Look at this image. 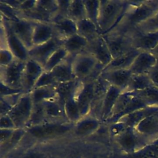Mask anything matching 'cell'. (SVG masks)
I'll use <instances>...</instances> for the list:
<instances>
[{"label": "cell", "instance_id": "8fae6325", "mask_svg": "<svg viewBox=\"0 0 158 158\" xmlns=\"http://www.w3.org/2000/svg\"><path fill=\"white\" fill-rule=\"evenodd\" d=\"M4 19L7 20L12 30L22 41L26 48L28 50L31 49L33 46L32 36L35 22L20 17L15 20H9L6 18Z\"/></svg>", "mask_w": 158, "mask_h": 158}, {"label": "cell", "instance_id": "f6af8a7d", "mask_svg": "<svg viewBox=\"0 0 158 158\" xmlns=\"http://www.w3.org/2000/svg\"><path fill=\"white\" fill-rule=\"evenodd\" d=\"M26 133L27 131L25 128H16L14 130L11 138L6 146H7L8 148H9V146L11 147L15 146L22 139Z\"/></svg>", "mask_w": 158, "mask_h": 158}, {"label": "cell", "instance_id": "5bb4252c", "mask_svg": "<svg viewBox=\"0 0 158 158\" xmlns=\"http://www.w3.org/2000/svg\"><path fill=\"white\" fill-rule=\"evenodd\" d=\"M85 51L91 54L98 63L104 67V69L113 60L108 46L102 35H100L90 41Z\"/></svg>", "mask_w": 158, "mask_h": 158}, {"label": "cell", "instance_id": "9a60e30c", "mask_svg": "<svg viewBox=\"0 0 158 158\" xmlns=\"http://www.w3.org/2000/svg\"><path fill=\"white\" fill-rule=\"evenodd\" d=\"M158 64L157 57L149 51H140L129 68L133 75L149 73Z\"/></svg>", "mask_w": 158, "mask_h": 158}, {"label": "cell", "instance_id": "f1b7e54d", "mask_svg": "<svg viewBox=\"0 0 158 158\" xmlns=\"http://www.w3.org/2000/svg\"><path fill=\"white\" fill-rule=\"evenodd\" d=\"M77 33L86 38L89 42L100 35L98 27L88 18H83L77 22Z\"/></svg>", "mask_w": 158, "mask_h": 158}, {"label": "cell", "instance_id": "484cf974", "mask_svg": "<svg viewBox=\"0 0 158 158\" xmlns=\"http://www.w3.org/2000/svg\"><path fill=\"white\" fill-rule=\"evenodd\" d=\"M43 106L47 121H68L64 106L56 98L44 101Z\"/></svg>", "mask_w": 158, "mask_h": 158}, {"label": "cell", "instance_id": "816d5d0a", "mask_svg": "<svg viewBox=\"0 0 158 158\" xmlns=\"http://www.w3.org/2000/svg\"><path fill=\"white\" fill-rule=\"evenodd\" d=\"M17 158H48V156L41 152L31 151L23 154Z\"/></svg>", "mask_w": 158, "mask_h": 158}, {"label": "cell", "instance_id": "9c48e42d", "mask_svg": "<svg viewBox=\"0 0 158 158\" xmlns=\"http://www.w3.org/2000/svg\"><path fill=\"white\" fill-rule=\"evenodd\" d=\"M2 17L4 18L3 17ZM1 25L4 27L5 30L6 48H8L11 51L16 59L22 61H27L29 59L28 49L14 33L4 18V20H1Z\"/></svg>", "mask_w": 158, "mask_h": 158}, {"label": "cell", "instance_id": "11a10c76", "mask_svg": "<svg viewBox=\"0 0 158 158\" xmlns=\"http://www.w3.org/2000/svg\"><path fill=\"white\" fill-rule=\"evenodd\" d=\"M73 158H78V157H73Z\"/></svg>", "mask_w": 158, "mask_h": 158}, {"label": "cell", "instance_id": "e0dca14e", "mask_svg": "<svg viewBox=\"0 0 158 158\" xmlns=\"http://www.w3.org/2000/svg\"><path fill=\"white\" fill-rule=\"evenodd\" d=\"M133 46L140 51H152L158 45V30L140 33L134 31L132 33Z\"/></svg>", "mask_w": 158, "mask_h": 158}, {"label": "cell", "instance_id": "277c9868", "mask_svg": "<svg viewBox=\"0 0 158 158\" xmlns=\"http://www.w3.org/2000/svg\"><path fill=\"white\" fill-rule=\"evenodd\" d=\"M102 36L113 59L135 49L133 46L131 33L116 30Z\"/></svg>", "mask_w": 158, "mask_h": 158}, {"label": "cell", "instance_id": "f907efd6", "mask_svg": "<svg viewBox=\"0 0 158 158\" xmlns=\"http://www.w3.org/2000/svg\"><path fill=\"white\" fill-rule=\"evenodd\" d=\"M36 1L35 0L23 1L19 7V11L20 12H25L34 9L36 4Z\"/></svg>", "mask_w": 158, "mask_h": 158}, {"label": "cell", "instance_id": "1f68e13d", "mask_svg": "<svg viewBox=\"0 0 158 158\" xmlns=\"http://www.w3.org/2000/svg\"><path fill=\"white\" fill-rule=\"evenodd\" d=\"M154 86L151 79L148 73L132 75L129 84L124 92L139 91Z\"/></svg>", "mask_w": 158, "mask_h": 158}, {"label": "cell", "instance_id": "7dc6e473", "mask_svg": "<svg viewBox=\"0 0 158 158\" xmlns=\"http://www.w3.org/2000/svg\"><path fill=\"white\" fill-rule=\"evenodd\" d=\"M15 129H0V143L1 147L6 146L11 138Z\"/></svg>", "mask_w": 158, "mask_h": 158}, {"label": "cell", "instance_id": "3957f363", "mask_svg": "<svg viewBox=\"0 0 158 158\" xmlns=\"http://www.w3.org/2000/svg\"><path fill=\"white\" fill-rule=\"evenodd\" d=\"M74 124L68 121H46L44 123L25 128L33 137L39 139L54 138L73 130Z\"/></svg>", "mask_w": 158, "mask_h": 158}, {"label": "cell", "instance_id": "4dcf8cb0", "mask_svg": "<svg viewBox=\"0 0 158 158\" xmlns=\"http://www.w3.org/2000/svg\"><path fill=\"white\" fill-rule=\"evenodd\" d=\"M80 84L81 82L78 80L57 84L55 86L56 99L64 106L65 101L76 93Z\"/></svg>", "mask_w": 158, "mask_h": 158}, {"label": "cell", "instance_id": "bcb514c9", "mask_svg": "<svg viewBox=\"0 0 158 158\" xmlns=\"http://www.w3.org/2000/svg\"><path fill=\"white\" fill-rule=\"evenodd\" d=\"M17 127L10 116L7 114L0 116V129H16Z\"/></svg>", "mask_w": 158, "mask_h": 158}, {"label": "cell", "instance_id": "8992f818", "mask_svg": "<svg viewBox=\"0 0 158 158\" xmlns=\"http://www.w3.org/2000/svg\"><path fill=\"white\" fill-rule=\"evenodd\" d=\"M33 107V102L30 93H23L8 114L17 128H25Z\"/></svg>", "mask_w": 158, "mask_h": 158}, {"label": "cell", "instance_id": "681fc988", "mask_svg": "<svg viewBox=\"0 0 158 158\" xmlns=\"http://www.w3.org/2000/svg\"><path fill=\"white\" fill-rule=\"evenodd\" d=\"M58 4V13L57 15L60 16L67 17L68 10L70 4V1L65 0H59L57 1Z\"/></svg>", "mask_w": 158, "mask_h": 158}, {"label": "cell", "instance_id": "d4e9b609", "mask_svg": "<svg viewBox=\"0 0 158 158\" xmlns=\"http://www.w3.org/2000/svg\"><path fill=\"white\" fill-rule=\"evenodd\" d=\"M89 43V42L86 38L76 33L64 40L62 46L67 51L69 56L74 57L85 51Z\"/></svg>", "mask_w": 158, "mask_h": 158}, {"label": "cell", "instance_id": "7402d4cb", "mask_svg": "<svg viewBox=\"0 0 158 158\" xmlns=\"http://www.w3.org/2000/svg\"><path fill=\"white\" fill-rule=\"evenodd\" d=\"M55 36L56 32L51 23L35 22L32 36L33 46L46 43Z\"/></svg>", "mask_w": 158, "mask_h": 158}, {"label": "cell", "instance_id": "b9f144b4", "mask_svg": "<svg viewBox=\"0 0 158 158\" xmlns=\"http://www.w3.org/2000/svg\"><path fill=\"white\" fill-rule=\"evenodd\" d=\"M16 59L11 51L6 48H1L0 50V64L2 67H6L10 64Z\"/></svg>", "mask_w": 158, "mask_h": 158}, {"label": "cell", "instance_id": "4fadbf2b", "mask_svg": "<svg viewBox=\"0 0 158 158\" xmlns=\"http://www.w3.org/2000/svg\"><path fill=\"white\" fill-rule=\"evenodd\" d=\"M43 71V67L34 60L28 59L26 61L22 83L24 93H29L33 89Z\"/></svg>", "mask_w": 158, "mask_h": 158}, {"label": "cell", "instance_id": "2e32d148", "mask_svg": "<svg viewBox=\"0 0 158 158\" xmlns=\"http://www.w3.org/2000/svg\"><path fill=\"white\" fill-rule=\"evenodd\" d=\"M132 75L130 69H123L103 71L101 76L110 85L118 88L124 92L128 87Z\"/></svg>", "mask_w": 158, "mask_h": 158}, {"label": "cell", "instance_id": "8d00e7d4", "mask_svg": "<svg viewBox=\"0 0 158 158\" xmlns=\"http://www.w3.org/2000/svg\"><path fill=\"white\" fill-rule=\"evenodd\" d=\"M69 56L67 51L62 46L56 49L48 59L44 66V70L51 72L55 67Z\"/></svg>", "mask_w": 158, "mask_h": 158}, {"label": "cell", "instance_id": "d590c367", "mask_svg": "<svg viewBox=\"0 0 158 158\" xmlns=\"http://www.w3.org/2000/svg\"><path fill=\"white\" fill-rule=\"evenodd\" d=\"M46 121L43 102L33 104L32 112L25 128L42 124Z\"/></svg>", "mask_w": 158, "mask_h": 158}, {"label": "cell", "instance_id": "ac0fdd59", "mask_svg": "<svg viewBox=\"0 0 158 158\" xmlns=\"http://www.w3.org/2000/svg\"><path fill=\"white\" fill-rule=\"evenodd\" d=\"M51 23L54 27L56 36L63 40L77 33L76 22L69 17L57 14Z\"/></svg>", "mask_w": 158, "mask_h": 158}, {"label": "cell", "instance_id": "836d02e7", "mask_svg": "<svg viewBox=\"0 0 158 158\" xmlns=\"http://www.w3.org/2000/svg\"><path fill=\"white\" fill-rule=\"evenodd\" d=\"M55 86H45L33 89L30 93L33 104L43 103L44 101L56 98Z\"/></svg>", "mask_w": 158, "mask_h": 158}, {"label": "cell", "instance_id": "d6986e66", "mask_svg": "<svg viewBox=\"0 0 158 158\" xmlns=\"http://www.w3.org/2000/svg\"><path fill=\"white\" fill-rule=\"evenodd\" d=\"M122 92L118 88L109 86L101 104L99 119L102 123H105L110 117L114 105Z\"/></svg>", "mask_w": 158, "mask_h": 158}, {"label": "cell", "instance_id": "ba28073f", "mask_svg": "<svg viewBox=\"0 0 158 158\" xmlns=\"http://www.w3.org/2000/svg\"><path fill=\"white\" fill-rule=\"evenodd\" d=\"M25 62L26 61L15 59L7 66H1L0 82L13 88L22 89V83Z\"/></svg>", "mask_w": 158, "mask_h": 158}, {"label": "cell", "instance_id": "cb8c5ba5", "mask_svg": "<svg viewBox=\"0 0 158 158\" xmlns=\"http://www.w3.org/2000/svg\"><path fill=\"white\" fill-rule=\"evenodd\" d=\"M72 60L73 57L69 56L51 71L57 84L77 80L73 73Z\"/></svg>", "mask_w": 158, "mask_h": 158}, {"label": "cell", "instance_id": "7a4b0ae2", "mask_svg": "<svg viewBox=\"0 0 158 158\" xmlns=\"http://www.w3.org/2000/svg\"><path fill=\"white\" fill-rule=\"evenodd\" d=\"M128 1H100L98 27L101 35L114 30L123 17L128 7Z\"/></svg>", "mask_w": 158, "mask_h": 158}, {"label": "cell", "instance_id": "7bdbcfd3", "mask_svg": "<svg viewBox=\"0 0 158 158\" xmlns=\"http://www.w3.org/2000/svg\"><path fill=\"white\" fill-rule=\"evenodd\" d=\"M127 128V125L121 121L113 123L109 125V133L113 138H116L120 135Z\"/></svg>", "mask_w": 158, "mask_h": 158}, {"label": "cell", "instance_id": "ffe728a7", "mask_svg": "<svg viewBox=\"0 0 158 158\" xmlns=\"http://www.w3.org/2000/svg\"><path fill=\"white\" fill-rule=\"evenodd\" d=\"M101 123V121L98 117L88 115L75 123L73 130L78 136H88L94 133L99 128Z\"/></svg>", "mask_w": 158, "mask_h": 158}, {"label": "cell", "instance_id": "60d3db41", "mask_svg": "<svg viewBox=\"0 0 158 158\" xmlns=\"http://www.w3.org/2000/svg\"><path fill=\"white\" fill-rule=\"evenodd\" d=\"M57 84V83L52 75L51 72L44 70L38 79L33 89L41 87L55 86Z\"/></svg>", "mask_w": 158, "mask_h": 158}, {"label": "cell", "instance_id": "6da1fadb", "mask_svg": "<svg viewBox=\"0 0 158 158\" xmlns=\"http://www.w3.org/2000/svg\"><path fill=\"white\" fill-rule=\"evenodd\" d=\"M128 2L126 12L115 29L131 33V30L133 32L136 27L151 18L158 10V0Z\"/></svg>", "mask_w": 158, "mask_h": 158}, {"label": "cell", "instance_id": "4316f807", "mask_svg": "<svg viewBox=\"0 0 158 158\" xmlns=\"http://www.w3.org/2000/svg\"><path fill=\"white\" fill-rule=\"evenodd\" d=\"M158 112V107L148 106L128 114L118 121L123 122L127 127L135 128L136 125L144 118Z\"/></svg>", "mask_w": 158, "mask_h": 158}, {"label": "cell", "instance_id": "30bf717a", "mask_svg": "<svg viewBox=\"0 0 158 158\" xmlns=\"http://www.w3.org/2000/svg\"><path fill=\"white\" fill-rule=\"evenodd\" d=\"M63 40L57 36L40 45L33 46L28 50L29 59L39 63L43 67L52 53L62 46Z\"/></svg>", "mask_w": 158, "mask_h": 158}, {"label": "cell", "instance_id": "f35d334b", "mask_svg": "<svg viewBox=\"0 0 158 158\" xmlns=\"http://www.w3.org/2000/svg\"><path fill=\"white\" fill-rule=\"evenodd\" d=\"M86 17L98 26V21L100 9V1L85 0L83 1Z\"/></svg>", "mask_w": 158, "mask_h": 158}, {"label": "cell", "instance_id": "f546056e", "mask_svg": "<svg viewBox=\"0 0 158 158\" xmlns=\"http://www.w3.org/2000/svg\"><path fill=\"white\" fill-rule=\"evenodd\" d=\"M139 52L140 51L133 49L130 51L114 59L106 67H104L102 72L114 69H129L134 59Z\"/></svg>", "mask_w": 158, "mask_h": 158}, {"label": "cell", "instance_id": "c3c4849f", "mask_svg": "<svg viewBox=\"0 0 158 158\" xmlns=\"http://www.w3.org/2000/svg\"><path fill=\"white\" fill-rule=\"evenodd\" d=\"M13 106H14L7 99L0 97V116L8 114Z\"/></svg>", "mask_w": 158, "mask_h": 158}, {"label": "cell", "instance_id": "e575fe53", "mask_svg": "<svg viewBox=\"0 0 158 158\" xmlns=\"http://www.w3.org/2000/svg\"><path fill=\"white\" fill-rule=\"evenodd\" d=\"M130 93L142 99L148 106L158 107V88L154 86L142 91Z\"/></svg>", "mask_w": 158, "mask_h": 158}, {"label": "cell", "instance_id": "d6a6232c", "mask_svg": "<svg viewBox=\"0 0 158 158\" xmlns=\"http://www.w3.org/2000/svg\"><path fill=\"white\" fill-rule=\"evenodd\" d=\"M75 94V93L70 96L65 101L64 105L65 115L67 120L73 124L76 123L82 118Z\"/></svg>", "mask_w": 158, "mask_h": 158}, {"label": "cell", "instance_id": "603a6c76", "mask_svg": "<svg viewBox=\"0 0 158 158\" xmlns=\"http://www.w3.org/2000/svg\"><path fill=\"white\" fill-rule=\"evenodd\" d=\"M135 128L140 135L151 141L157 138L158 137V112L144 118L136 125Z\"/></svg>", "mask_w": 158, "mask_h": 158}, {"label": "cell", "instance_id": "7c38bea8", "mask_svg": "<svg viewBox=\"0 0 158 158\" xmlns=\"http://www.w3.org/2000/svg\"><path fill=\"white\" fill-rule=\"evenodd\" d=\"M94 81L81 83L75 93V98L82 117L91 113L93 101Z\"/></svg>", "mask_w": 158, "mask_h": 158}, {"label": "cell", "instance_id": "ee69618b", "mask_svg": "<svg viewBox=\"0 0 158 158\" xmlns=\"http://www.w3.org/2000/svg\"><path fill=\"white\" fill-rule=\"evenodd\" d=\"M0 97H7L14 94L24 93L22 89H15L0 82Z\"/></svg>", "mask_w": 158, "mask_h": 158}, {"label": "cell", "instance_id": "52a82bcc", "mask_svg": "<svg viewBox=\"0 0 158 158\" xmlns=\"http://www.w3.org/2000/svg\"><path fill=\"white\" fill-rule=\"evenodd\" d=\"M72 64L75 78L83 83L90 76L99 63L91 54L85 51L73 57Z\"/></svg>", "mask_w": 158, "mask_h": 158}, {"label": "cell", "instance_id": "5b68a950", "mask_svg": "<svg viewBox=\"0 0 158 158\" xmlns=\"http://www.w3.org/2000/svg\"><path fill=\"white\" fill-rule=\"evenodd\" d=\"M115 140L123 154L133 153L151 142L133 127H127Z\"/></svg>", "mask_w": 158, "mask_h": 158}, {"label": "cell", "instance_id": "44dd1931", "mask_svg": "<svg viewBox=\"0 0 158 158\" xmlns=\"http://www.w3.org/2000/svg\"><path fill=\"white\" fill-rule=\"evenodd\" d=\"M109 86V83L101 75L94 81L93 101L89 115H94L99 119L101 104Z\"/></svg>", "mask_w": 158, "mask_h": 158}, {"label": "cell", "instance_id": "db71d44e", "mask_svg": "<svg viewBox=\"0 0 158 158\" xmlns=\"http://www.w3.org/2000/svg\"><path fill=\"white\" fill-rule=\"evenodd\" d=\"M151 52L157 57V59L158 60V45L152 51H151Z\"/></svg>", "mask_w": 158, "mask_h": 158}, {"label": "cell", "instance_id": "83f0119b", "mask_svg": "<svg viewBox=\"0 0 158 158\" xmlns=\"http://www.w3.org/2000/svg\"><path fill=\"white\" fill-rule=\"evenodd\" d=\"M115 158H158V137L133 153H120Z\"/></svg>", "mask_w": 158, "mask_h": 158}, {"label": "cell", "instance_id": "ab89813d", "mask_svg": "<svg viewBox=\"0 0 158 158\" xmlns=\"http://www.w3.org/2000/svg\"><path fill=\"white\" fill-rule=\"evenodd\" d=\"M158 30V10L149 20L138 25L133 30L136 32L147 33Z\"/></svg>", "mask_w": 158, "mask_h": 158}, {"label": "cell", "instance_id": "74e56055", "mask_svg": "<svg viewBox=\"0 0 158 158\" xmlns=\"http://www.w3.org/2000/svg\"><path fill=\"white\" fill-rule=\"evenodd\" d=\"M67 17L72 19L76 22L86 17L85 7L83 1L72 0L70 1L68 10Z\"/></svg>", "mask_w": 158, "mask_h": 158}, {"label": "cell", "instance_id": "f5cc1de1", "mask_svg": "<svg viewBox=\"0 0 158 158\" xmlns=\"http://www.w3.org/2000/svg\"><path fill=\"white\" fill-rule=\"evenodd\" d=\"M148 74L151 79L153 85L158 88V64Z\"/></svg>", "mask_w": 158, "mask_h": 158}]
</instances>
